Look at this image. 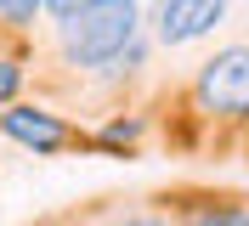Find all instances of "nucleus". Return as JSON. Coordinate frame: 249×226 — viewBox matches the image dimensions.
<instances>
[{"mask_svg":"<svg viewBox=\"0 0 249 226\" xmlns=\"http://www.w3.org/2000/svg\"><path fill=\"white\" fill-rule=\"evenodd\" d=\"M142 17L136 0H85L79 12L57 17V45L68 68H108L124 45L136 40Z\"/></svg>","mask_w":249,"mask_h":226,"instance_id":"f257e3e1","label":"nucleus"},{"mask_svg":"<svg viewBox=\"0 0 249 226\" xmlns=\"http://www.w3.org/2000/svg\"><path fill=\"white\" fill-rule=\"evenodd\" d=\"M193 102L215 119H249V45H227L198 68Z\"/></svg>","mask_w":249,"mask_h":226,"instance_id":"f03ea898","label":"nucleus"},{"mask_svg":"<svg viewBox=\"0 0 249 226\" xmlns=\"http://www.w3.org/2000/svg\"><path fill=\"white\" fill-rule=\"evenodd\" d=\"M227 23V0H164L159 6V45H193Z\"/></svg>","mask_w":249,"mask_h":226,"instance_id":"7ed1b4c3","label":"nucleus"},{"mask_svg":"<svg viewBox=\"0 0 249 226\" xmlns=\"http://www.w3.org/2000/svg\"><path fill=\"white\" fill-rule=\"evenodd\" d=\"M0 136H12L17 147H29V153H62L74 141V130L57 113H46V107H17V102H6V113H0Z\"/></svg>","mask_w":249,"mask_h":226,"instance_id":"20e7f679","label":"nucleus"},{"mask_svg":"<svg viewBox=\"0 0 249 226\" xmlns=\"http://www.w3.org/2000/svg\"><path fill=\"white\" fill-rule=\"evenodd\" d=\"M40 12H46V0H0V23L6 29H29Z\"/></svg>","mask_w":249,"mask_h":226,"instance_id":"39448f33","label":"nucleus"},{"mask_svg":"<svg viewBox=\"0 0 249 226\" xmlns=\"http://www.w3.org/2000/svg\"><path fill=\"white\" fill-rule=\"evenodd\" d=\"M136 136H142V124H136V119H113L108 130H102V147H130Z\"/></svg>","mask_w":249,"mask_h":226,"instance_id":"423d86ee","label":"nucleus"},{"mask_svg":"<svg viewBox=\"0 0 249 226\" xmlns=\"http://www.w3.org/2000/svg\"><path fill=\"white\" fill-rule=\"evenodd\" d=\"M17 90H23V68H17V62H6V57H0V107L12 102Z\"/></svg>","mask_w":249,"mask_h":226,"instance_id":"0eeeda50","label":"nucleus"},{"mask_svg":"<svg viewBox=\"0 0 249 226\" xmlns=\"http://www.w3.org/2000/svg\"><path fill=\"white\" fill-rule=\"evenodd\" d=\"M193 226H249V209H210V215H198Z\"/></svg>","mask_w":249,"mask_h":226,"instance_id":"6e6552de","label":"nucleus"},{"mask_svg":"<svg viewBox=\"0 0 249 226\" xmlns=\"http://www.w3.org/2000/svg\"><path fill=\"white\" fill-rule=\"evenodd\" d=\"M113 226H170V221H159V215H119Z\"/></svg>","mask_w":249,"mask_h":226,"instance_id":"1a4fd4ad","label":"nucleus"},{"mask_svg":"<svg viewBox=\"0 0 249 226\" xmlns=\"http://www.w3.org/2000/svg\"><path fill=\"white\" fill-rule=\"evenodd\" d=\"M79 6H85V0H46L51 17H68V12H79Z\"/></svg>","mask_w":249,"mask_h":226,"instance_id":"9d476101","label":"nucleus"}]
</instances>
